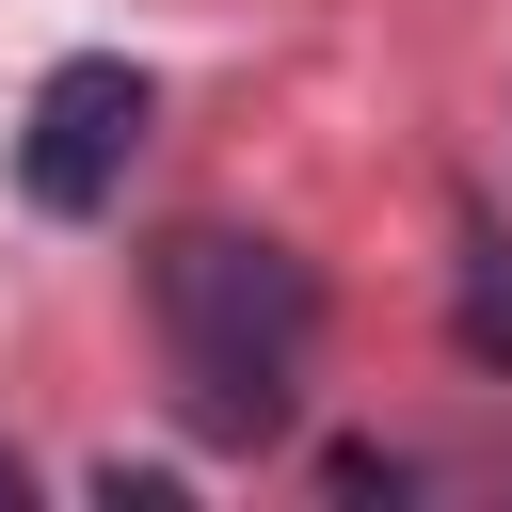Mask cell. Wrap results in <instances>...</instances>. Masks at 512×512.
<instances>
[{
    "instance_id": "obj_1",
    "label": "cell",
    "mask_w": 512,
    "mask_h": 512,
    "mask_svg": "<svg viewBox=\"0 0 512 512\" xmlns=\"http://www.w3.org/2000/svg\"><path fill=\"white\" fill-rule=\"evenodd\" d=\"M144 304H160V352H176L192 432L272 448V432H288V384H304V336H320V272H304L288 240L176 224V240L144 256Z\"/></svg>"
},
{
    "instance_id": "obj_2",
    "label": "cell",
    "mask_w": 512,
    "mask_h": 512,
    "mask_svg": "<svg viewBox=\"0 0 512 512\" xmlns=\"http://www.w3.org/2000/svg\"><path fill=\"white\" fill-rule=\"evenodd\" d=\"M128 160H144V64H48L32 80V128H16V192L48 208V224H96L112 192H128Z\"/></svg>"
},
{
    "instance_id": "obj_3",
    "label": "cell",
    "mask_w": 512,
    "mask_h": 512,
    "mask_svg": "<svg viewBox=\"0 0 512 512\" xmlns=\"http://www.w3.org/2000/svg\"><path fill=\"white\" fill-rule=\"evenodd\" d=\"M464 352L512 368V256H496V240H464Z\"/></svg>"
},
{
    "instance_id": "obj_4",
    "label": "cell",
    "mask_w": 512,
    "mask_h": 512,
    "mask_svg": "<svg viewBox=\"0 0 512 512\" xmlns=\"http://www.w3.org/2000/svg\"><path fill=\"white\" fill-rule=\"evenodd\" d=\"M16 496H32V464H16V448H0V512H16Z\"/></svg>"
}]
</instances>
